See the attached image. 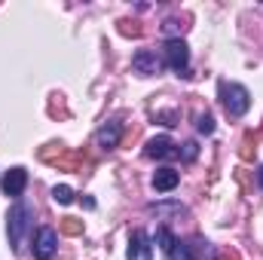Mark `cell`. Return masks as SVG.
<instances>
[{
    "mask_svg": "<svg viewBox=\"0 0 263 260\" xmlns=\"http://www.w3.org/2000/svg\"><path fill=\"white\" fill-rule=\"evenodd\" d=\"M31 220H34V211L28 202H15L6 214V233H9V245L12 251H22V242H25V233L31 230Z\"/></svg>",
    "mask_w": 263,
    "mask_h": 260,
    "instance_id": "6da1fadb",
    "label": "cell"
},
{
    "mask_svg": "<svg viewBox=\"0 0 263 260\" xmlns=\"http://www.w3.org/2000/svg\"><path fill=\"white\" fill-rule=\"evenodd\" d=\"M220 101H223V110L230 117H245L248 107H251V92L239 83H227L220 80Z\"/></svg>",
    "mask_w": 263,
    "mask_h": 260,
    "instance_id": "7a4b0ae2",
    "label": "cell"
},
{
    "mask_svg": "<svg viewBox=\"0 0 263 260\" xmlns=\"http://www.w3.org/2000/svg\"><path fill=\"white\" fill-rule=\"evenodd\" d=\"M162 52H165V65L172 67L178 77H184V73H187V67H190V49H187V43H184V40H168Z\"/></svg>",
    "mask_w": 263,
    "mask_h": 260,
    "instance_id": "3957f363",
    "label": "cell"
},
{
    "mask_svg": "<svg viewBox=\"0 0 263 260\" xmlns=\"http://www.w3.org/2000/svg\"><path fill=\"white\" fill-rule=\"evenodd\" d=\"M55 248H59V233H55L52 227H40V230L34 233V257L37 260H52Z\"/></svg>",
    "mask_w": 263,
    "mask_h": 260,
    "instance_id": "277c9868",
    "label": "cell"
},
{
    "mask_svg": "<svg viewBox=\"0 0 263 260\" xmlns=\"http://www.w3.org/2000/svg\"><path fill=\"white\" fill-rule=\"evenodd\" d=\"M159 67H162V62L156 59L153 49H138V52L132 55V70H135L138 77H153V73H159Z\"/></svg>",
    "mask_w": 263,
    "mask_h": 260,
    "instance_id": "5b68a950",
    "label": "cell"
},
{
    "mask_svg": "<svg viewBox=\"0 0 263 260\" xmlns=\"http://www.w3.org/2000/svg\"><path fill=\"white\" fill-rule=\"evenodd\" d=\"M129 260H153V245L144 230H132L129 236Z\"/></svg>",
    "mask_w": 263,
    "mask_h": 260,
    "instance_id": "8992f818",
    "label": "cell"
},
{
    "mask_svg": "<svg viewBox=\"0 0 263 260\" xmlns=\"http://www.w3.org/2000/svg\"><path fill=\"white\" fill-rule=\"evenodd\" d=\"M25 187H28V172H25L22 165L9 169V172L3 175V193H6V196L18 199V196L25 193Z\"/></svg>",
    "mask_w": 263,
    "mask_h": 260,
    "instance_id": "52a82bcc",
    "label": "cell"
},
{
    "mask_svg": "<svg viewBox=\"0 0 263 260\" xmlns=\"http://www.w3.org/2000/svg\"><path fill=\"white\" fill-rule=\"evenodd\" d=\"M144 156H150V159H172L175 156V141L168 135H156V138L147 141Z\"/></svg>",
    "mask_w": 263,
    "mask_h": 260,
    "instance_id": "ba28073f",
    "label": "cell"
},
{
    "mask_svg": "<svg viewBox=\"0 0 263 260\" xmlns=\"http://www.w3.org/2000/svg\"><path fill=\"white\" fill-rule=\"evenodd\" d=\"M178 184H181V172H175V169H156V175H153V190L156 193H168Z\"/></svg>",
    "mask_w": 263,
    "mask_h": 260,
    "instance_id": "9c48e42d",
    "label": "cell"
},
{
    "mask_svg": "<svg viewBox=\"0 0 263 260\" xmlns=\"http://www.w3.org/2000/svg\"><path fill=\"white\" fill-rule=\"evenodd\" d=\"M120 135H123V126L117 123V120H110V123H104L101 129H98V144L104 147V150H110V147H117L120 144Z\"/></svg>",
    "mask_w": 263,
    "mask_h": 260,
    "instance_id": "30bf717a",
    "label": "cell"
},
{
    "mask_svg": "<svg viewBox=\"0 0 263 260\" xmlns=\"http://www.w3.org/2000/svg\"><path fill=\"white\" fill-rule=\"evenodd\" d=\"M184 31H187V25H184L181 18H165V25H162V34H165L168 40H181Z\"/></svg>",
    "mask_w": 263,
    "mask_h": 260,
    "instance_id": "8fae6325",
    "label": "cell"
},
{
    "mask_svg": "<svg viewBox=\"0 0 263 260\" xmlns=\"http://www.w3.org/2000/svg\"><path fill=\"white\" fill-rule=\"evenodd\" d=\"M175 242H178V239H175V233H172L168 227H159V230H156V245L165 251V257H168V251L175 248Z\"/></svg>",
    "mask_w": 263,
    "mask_h": 260,
    "instance_id": "7c38bea8",
    "label": "cell"
},
{
    "mask_svg": "<svg viewBox=\"0 0 263 260\" xmlns=\"http://www.w3.org/2000/svg\"><path fill=\"white\" fill-rule=\"evenodd\" d=\"M168 260H196L193 245H190V242H175V248L168 251Z\"/></svg>",
    "mask_w": 263,
    "mask_h": 260,
    "instance_id": "4fadbf2b",
    "label": "cell"
},
{
    "mask_svg": "<svg viewBox=\"0 0 263 260\" xmlns=\"http://www.w3.org/2000/svg\"><path fill=\"white\" fill-rule=\"evenodd\" d=\"M62 233H65V236H83V220L65 217V220H62Z\"/></svg>",
    "mask_w": 263,
    "mask_h": 260,
    "instance_id": "5bb4252c",
    "label": "cell"
},
{
    "mask_svg": "<svg viewBox=\"0 0 263 260\" xmlns=\"http://www.w3.org/2000/svg\"><path fill=\"white\" fill-rule=\"evenodd\" d=\"M52 199H55L59 205H70V202H73V190L65 187V184H59V187H52Z\"/></svg>",
    "mask_w": 263,
    "mask_h": 260,
    "instance_id": "9a60e30c",
    "label": "cell"
},
{
    "mask_svg": "<svg viewBox=\"0 0 263 260\" xmlns=\"http://www.w3.org/2000/svg\"><path fill=\"white\" fill-rule=\"evenodd\" d=\"M196 129L202 132V135H211V132H214V117H211V114H202L199 123H196Z\"/></svg>",
    "mask_w": 263,
    "mask_h": 260,
    "instance_id": "2e32d148",
    "label": "cell"
},
{
    "mask_svg": "<svg viewBox=\"0 0 263 260\" xmlns=\"http://www.w3.org/2000/svg\"><path fill=\"white\" fill-rule=\"evenodd\" d=\"M150 211H153V214H159V217H162V214H168V211H184V214H187V208H184V205H153Z\"/></svg>",
    "mask_w": 263,
    "mask_h": 260,
    "instance_id": "e0dca14e",
    "label": "cell"
},
{
    "mask_svg": "<svg viewBox=\"0 0 263 260\" xmlns=\"http://www.w3.org/2000/svg\"><path fill=\"white\" fill-rule=\"evenodd\" d=\"M120 31H123L126 37H138V34H141V28H138V22H120Z\"/></svg>",
    "mask_w": 263,
    "mask_h": 260,
    "instance_id": "ac0fdd59",
    "label": "cell"
},
{
    "mask_svg": "<svg viewBox=\"0 0 263 260\" xmlns=\"http://www.w3.org/2000/svg\"><path fill=\"white\" fill-rule=\"evenodd\" d=\"M156 120H162L165 126H175V120H178V114H175V110H162V114H156Z\"/></svg>",
    "mask_w": 263,
    "mask_h": 260,
    "instance_id": "d6986e66",
    "label": "cell"
},
{
    "mask_svg": "<svg viewBox=\"0 0 263 260\" xmlns=\"http://www.w3.org/2000/svg\"><path fill=\"white\" fill-rule=\"evenodd\" d=\"M184 159H196V141H187L184 144Z\"/></svg>",
    "mask_w": 263,
    "mask_h": 260,
    "instance_id": "ffe728a7",
    "label": "cell"
},
{
    "mask_svg": "<svg viewBox=\"0 0 263 260\" xmlns=\"http://www.w3.org/2000/svg\"><path fill=\"white\" fill-rule=\"evenodd\" d=\"M257 184H260V187H263V165H260V169H257Z\"/></svg>",
    "mask_w": 263,
    "mask_h": 260,
    "instance_id": "44dd1931",
    "label": "cell"
}]
</instances>
